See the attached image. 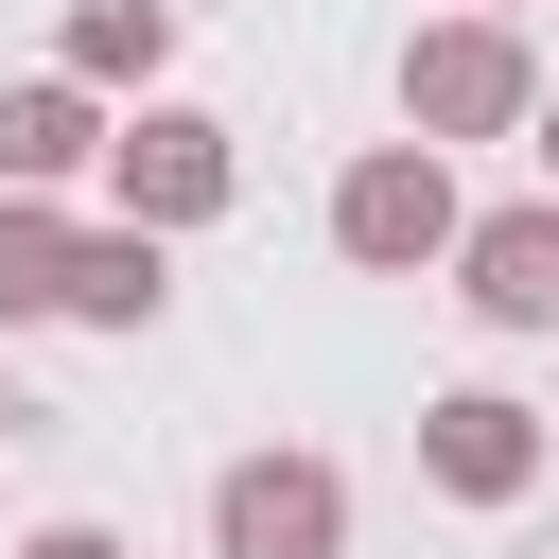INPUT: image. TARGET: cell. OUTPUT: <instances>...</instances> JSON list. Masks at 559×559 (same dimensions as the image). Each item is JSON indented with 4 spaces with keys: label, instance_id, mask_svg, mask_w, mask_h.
<instances>
[{
    "label": "cell",
    "instance_id": "obj_1",
    "mask_svg": "<svg viewBox=\"0 0 559 559\" xmlns=\"http://www.w3.org/2000/svg\"><path fill=\"white\" fill-rule=\"evenodd\" d=\"M542 122V52H524V17H489V0H454L437 35H402V140H524Z\"/></svg>",
    "mask_w": 559,
    "mask_h": 559
},
{
    "label": "cell",
    "instance_id": "obj_2",
    "mask_svg": "<svg viewBox=\"0 0 559 559\" xmlns=\"http://www.w3.org/2000/svg\"><path fill=\"white\" fill-rule=\"evenodd\" d=\"M454 157L437 140H367L349 175H332V262H367V280H419V262H454Z\"/></svg>",
    "mask_w": 559,
    "mask_h": 559
},
{
    "label": "cell",
    "instance_id": "obj_3",
    "mask_svg": "<svg viewBox=\"0 0 559 559\" xmlns=\"http://www.w3.org/2000/svg\"><path fill=\"white\" fill-rule=\"evenodd\" d=\"M105 192H122V227H210V210L245 192V140H227L210 105H157V87H140V105L105 122Z\"/></svg>",
    "mask_w": 559,
    "mask_h": 559
},
{
    "label": "cell",
    "instance_id": "obj_4",
    "mask_svg": "<svg viewBox=\"0 0 559 559\" xmlns=\"http://www.w3.org/2000/svg\"><path fill=\"white\" fill-rule=\"evenodd\" d=\"M210 559H349V472L297 454V437L227 454L210 472Z\"/></svg>",
    "mask_w": 559,
    "mask_h": 559
},
{
    "label": "cell",
    "instance_id": "obj_5",
    "mask_svg": "<svg viewBox=\"0 0 559 559\" xmlns=\"http://www.w3.org/2000/svg\"><path fill=\"white\" fill-rule=\"evenodd\" d=\"M542 454H559V419H524L507 384H437V402H419V472H437V507H524Z\"/></svg>",
    "mask_w": 559,
    "mask_h": 559
},
{
    "label": "cell",
    "instance_id": "obj_6",
    "mask_svg": "<svg viewBox=\"0 0 559 559\" xmlns=\"http://www.w3.org/2000/svg\"><path fill=\"white\" fill-rule=\"evenodd\" d=\"M454 297H472L489 332H559V192L472 210V227H454Z\"/></svg>",
    "mask_w": 559,
    "mask_h": 559
},
{
    "label": "cell",
    "instance_id": "obj_7",
    "mask_svg": "<svg viewBox=\"0 0 559 559\" xmlns=\"http://www.w3.org/2000/svg\"><path fill=\"white\" fill-rule=\"evenodd\" d=\"M70 175H105V87L87 70L0 87V192H70Z\"/></svg>",
    "mask_w": 559,
    "mask_h": 559
},
{
    "label": "cell",
    "instance_id": "obj_8",
    "mask_svg": "<svg viewBox=\"0 0 559 559\" xmlns=\"http://www.w3.org/2000/svg\"><path fill=\"white\" fill-rule=\"evenodd\" d=\"M175 314V227H70V332H157Z\"/></svg>",
    "mask_w": 559,
    "mask_h": 559
},
{
    "label": "cell",
    "instance_id": "obj_9",
    "mask_svg": "<svg viewBox=\"0 0 559 559\" xmlns=\"http://www.w3.org/2000/svg\"><path fill=\"white\" fill-rule=\"evenodd\" d=\"M52 314H70V210L0 192V332H52Z\"/></svg>",
    "mask_w": 559,
    "mask_h": 559
},
{
    "label": "cell",
    "instance_id": "obj_10",
    "mask_svg": "<svg viewBox=\"0 0 559 559\" xmlns=\"http://www.w3.org/2000/svg\"><path fill=\"white\" fill-rule=\"evenodd\" d=\"M52 70H87V87H157L175 70V0H70V52Z\"/></svg>",
    "mask_w": 559,
    "mask_h": 559
},
{
    "label": "cell",
    "instance_id": "obj_11",
    "mask_svg": "<svg viewBox=\"0 0 559 559\" xmlns=\"http://www.w3.org/2000/svg\"><path fill=\"white\" fill-rule=\"evenodd\" d=\"M17 559H140V542H122V524H35Z\"/></svg>",
    "mask_w": 559,
    "mask_h": 559
},
{
    "label": "cell",
    "instance_id": "obj_12",
    "mask_svg": "<svg viewBox=\"0 0 559 559\" xmlns=\"http://www.w3.org/2000/svg\"><path fill=\"white\" fill-rule=\"evenodd\" d=\"M524 140H542V192H559V87H542V122H524Z\"/></svg>",
    "mask_w": 559,
    "mask_h": 559
},
{
    "label": "cell",
    "instance_id": "obj_13",
    "mask_svg": "<svg viewBox=\"0 0 559 559\" xmlns=\"http://www.w3.org/2000/svg\"><path fill=\"white\" fill-rule=\"evenodd\" d=\"M17 419H35V402H17V367H0V454H17Z\"/></svg>",
    "mask_w": 559,
    "mask_h": 559
},
{
    "label": "cell",
    "instance_id": "obj_14",
    "mask_svg": "<svg viewBox=\"0 0 559 559\" xmlns=\"http://www.w3.org/2000/svg\"><path fill=\"white\" fill-rule=\"evenodd\" d=\"M489 17H524V0H489Z\"/></svg>",
    "mask_w": 559,
    "mask_h": 559
}]
</instances>
